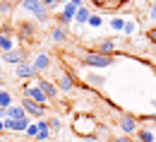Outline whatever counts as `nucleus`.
Here are the masks:
<instances>
[{"label":"nucleus","mask_w":156,"mask_h":142,"mask_svg":"<svg viewBox=\"0 0 156 142\" xmlns=\"http://www.w3.org/2000/svg\"><path fill=\"white\" fill-rule=\"evenodd\" d=\"M96 118L94 116H89V113H79L75 123H72V130L77 133V135H84V137H94V133H96Z\"/></svg>","instance_id":"1"},{"label":"nucleus","mask_w":156,"mask_h":142,"mask_svg":"<svg viewBox=\"0 0 156 142\" xmlns=\"http://www.w3.org/2000/svg\"><path fill=\"white\" fill-rule=\"evenodd\" d=\"M20 5L24 7V10H29L34 17L39 22H48L51 20V15H48V7L41 2V0H20Z\"/></svg>","instance_id":"2"},{"label":"nucleus","mask_w":156,"mask_h":142,"mask_svg":"<svg viewBox=\"0 0 156 142\" xmlns=\"http://www.w3.org/2000/svg\"><path fill=\"white\" fill-rule=\"evenodd\" d=\"M82 60H84V65H89V67H108V65H113V56H103L98 51H87L82 56Z\"/></svg>","instance_id":"3"},{"label":"nucleus","mask_w":156,"mask_h":142,"mask_svg":"<svg viewBox=\"0 0 156 142\" xmlns=\"http://www.w3.org/2000/svg\"><path fill=\"white\" fill-rule=\"evenodd\" d=\"M22 108H24V113H27V116H34V118H39V121L46 116V108H43L41 104L31 101V99H27V96L22 99Z\"/></svg>","instance_id":"4"},{"label":"nucleus","mask_w":156,"mask_h":142,"mask_svg":"<svg viewBox=\"0 0 156 142\" xmlns=\"http://www.w3.org/2000/svg\"><path fill=\"white\" fill-rule=\"evenodd\" d=\"M2 125H5L7 133H27V128H29V116H24V118H20V121L2 118Z\"/></svg>","instance_id":"5"},{"label":"nucleus","mask_w":156,"mask_h":142,"mask_svg":"<svg viewBox=\"0 0 156 142\" xmlns=\"http://www.w3.org/2000/svg\"><path fill=\"white\" fill-rule=\"evenodd\" d=\"M24 96H27V99H31V101H36V104H41V106L48 101V96L41 92L39 84H27V87H24Z\"/></svg>","instance_id":"6"},{"label":"nucleus","mask_w":156,"mask_h":142,"mask_svg":"<svg viewBox=\"0 0 156 142\" xmlns=\"http://www.w3.org/2000/svg\"><path fill=\"white\" fill-rule=\"evenodd\" d=\"M75 15H77V7L72 5V2H67L62 10H60V15H58V22H60V27H67L70 22L75 20Z\"/></svg>","instance_id":"7"},{"label":"nucleus","mask_w":156,"mask_h":142,"mask_svg":"<svg viewBox=\"0 0 156 142\" xmlns=\"http://www.w3.org/2000/svg\"><path fill=\"white\" fill-rule=\"evenodd\" d=\"M15 75L20 80H31V77H36V70L29 63H20V65H15Z\"/></svg>","instance_id":"8"},{"label":"nucleus","mask_w":156,"mask_h":142,"mask_svg":"<svg viewBox=\"0 0 156 142\" xmlns=\"http://www.w3.org/2000/svg\"><path fill=\"white\" fill-rule=\"evenodd\" d=\"M120 130H122L127 137H130L132 133H137V130H139V128H137V118L135 116H122V118H120Z\"/></svg>","instance_id":"9"},{"label":"nucleus","mask_w":156,"mask_h":142,"mask_svg":"<svg viewBox=\"0 0 156 142\" xmlns=\"http://www.w3.org/2000/svg\"><path fill=\"white\" fill-rule=\"evenodd\" d=\"M36 84L41 87V92H43L48 99H55V96H58V87H55V82H48V80H43V77H39Z\"/></svg>","instance_id":"10"},{"label":"nucleus","mask_w":156,"mask_h":142,"mask_svg":"<svg viewBox=\"0 0 156 142\" xmlns=\"http://www.w3.org/2000/svg\"><path fill=\"white\" fill-rule=\"evenodd\" d=\"M24 51H7V53H2V63H12V65H20V63H24Z\"/></svg>","instance_id":"11"},{"label":"nucleus","mask_w":156,"mask_h":142,"mask_svg":"<svg viewBox=\"0 0 156 142\" xmlns=\"http://www.w3.org/2000/svg\"><path fill=\"white\" fill-rule=\"evenodd\" d=\"M58 89H62V92H72L75 89V80H72V75L70 72H62L58 77V84H55Z\"/></svg>","instance_id":"12"},{"label":"nucleus","mask_w":156,"mask_h":142,"mask_svg":"<svg viewBox=\"0 0 156 142\" xmlns=\"http://www.w3.org/2000/svg\"><path fill=\"white\" fill-rule=\"evenodd\" d=\"M34 70L36 72H41V70H48V65H51V58L46 56V53H36V58H34Z\"/></svg>","instance_id":"13"},{"label":"nucleus","mask_w":156,"mask_h":142,"mask_svg":"<svg viewBox=\"0 0 156 142\" xmlns=\"http://www.w3.org/2000/svg\"><path fill=\"white\" fill-rule=\"evenodd\" d=\"M27 113H24V108H22V104L20 106H7L5 108V118H12V121H20V118H24Z\"/></svg>","instance_id":"14"},{"label":"nucleus","mask_w":156,"mask_h":142,"mask_svg":"<svg viewBox=\"0 0 156 142\" xmlns=\"http://www.w3.org/2000/svg\"><path fill=\"white\" fill-rule=\"evenodd\" d=\"M96 51H98V53H103V56H113V51H115V41H113V39H103L101 43H98Z\"/></svg>","instance_id":"15"},{"label":"nucleus","mask_w":156,"mask_h":142,"mask_svg":"<svg viewBox=\"0 0 156 142\" xmlns=\"http://www.w3.org/2000/svg\"><path fill=\"white\" fill-rule=\"evenodd\" d=\"M89 17H91V12L82 5V7L77 10V15H75V22H77V24H87V22H89Z\"/></svg>","instance_id":"16"},{"label":"nucleus","mask_w":156,"mask_h":142,"mask_svg":"<svg viewBox=\"0 0 156 142\" xmlns=\"http://www.w3.org/2000/svg\"><path fill=\"white\" fill-rule=\"evenodd\" d=\"M51 36H53V41H58V43H62V41L67 39V34H65V27H55V29L51 31Z\"/></svg>","instance_id":"17"},{"label":"nucleus","mask_w":156,"mask_h":142,"mask_svg":"<svg viewBox=\"0 0 156 142\" xmlns=\"http://www.w3.org/2000/svg\"><path fill=\"white\" fill-rule=\"evenodd\" d=\"M137 137L142 142H154V133L147 130V128H139V130H137Z\"/></svg>","instance_id":"18"},{"label":"nucleus","mask_w":156,"mask_h":142,"mask_svg":"<svg viewBox=\"0 0 156 142\" xmlns=\"http://www.w3.org/2000/svg\"><path fill=\"white\" fill-rule=\"evenodd\" d=\"M0 51H2V53L12 51V39H10L7 34H0Z\"/></svg>","instance_id":"19"},{"label":"nucleus","mask_w":156,"mask_h":142,"mask_svg":"<svg viewBox=\"0 0 156 142\" xmlns=\"http://www.w3.org/2000/svg\"><path fill=\"white\" fill-rule=\"evenodd\" d=\"M7 106H12V96H10V92L0 89V108H7Z\"/></svg>","instance_id":"20"},{"label":"nucleus","mask_w":156,"mask_h":142,"mask_svg":"<svg viewBox=\"0 0 156 142\" xmlns=\"http://www.w3.org/2000/svg\"><path fill=\"white\" fill-rule=\"evenodd\" d=\"M20 29L27 34V36H31V34L36 31V27H34V24H29V22H20Z\"/></svg>","instance_id":"21"},{"label":"nucleus","mask_w":156,"mask_h":142,"mask_svg":"<svg viewBox=\"0 0 156 142\" xmlns=\"http://www.w3.org/2000/svg\"><path fill=\"white\" fill-rule=\"evenodd\" d=\"M122 27H125V20H120V17H113V20H111V29H113V31H122Z\"/></svg>","instance_id":"22"},{"label":"nucleus","mask_w":156,"mask_h":142,"mask_svg":"<svg viewBox=\"0 0 156 142\" xmlns=\"http://www.w3.org/2000/svg\"><path fill=\"white\" fill-rule=\"evenodd\" d=\"M60 128H62L60 118H51V121H48V130H53V133H60Z\"/></svg>","instance_id":"23"},{"label":"nucleus","mask_w":156,"mask_h":142,"mask_svg":"<svg viewBox=\"0 0 156 142\" xmlns=\"http://www.w3.org/2000/svg\"><path fill=\"white\" fill-rule=\"evenodd\" d=\"M87 24H91V27H101V24H103V20H101V15H91V17H89V22H87Z\"/></svg>","instance_id":"24"},{"label":"nucleus","mask_w":156,"mask_h":142,"mask_svg":"<svg viewBox=\"0 0 156 142\" xmlns=\"http://www.w3.org/2000/svg\"><path fill=\"white\" fill-rule=\"evenodd\" d=\"M27 135H29V137H36V135H39V125H36V123H29V128H27Z\"/></svg>","instance_id":"25"},{"label":"nucleus","mask_w":156,"mask_h":142,"mask_svg":"<svg viewBox=\"0 0 156 142\" xmlns=\"http://www.w3.org/2000/svg\"><path fill=\"white\" fill-rule=\"evenodd\" d=\"M122 31H125V34H135V31H137V24H135V22H125Z\"/></svg>","instance_id":"26"},{"label":"nucleus","mask_w":156,"mask_h":142,"mask_svg":"<svg viewBox=\"0 0 156 142\" xmlns=\"http://www.w3.org/2000/svg\"><path fill=\"white\" fill-rule=\"evenodd\" d=\"M89 82H91V84H96V87H101V84H103V77H101V75H89Z\"/></svg>","instance_id":"27"},{"label":"nucleus","mask_w":156,"mask_h":142,"mask_svg":"<svg viewBox=\"0 0 156 142\" xmlns=\"http://www.w3.org/2000/svg\"><path fill=\"white\" fill-rule=\"evenodd\" d=\"M10 10H12V5L2 0V2H0V12H2V15H10Z\"/></svg>","instance_id":"28"},{"label":"nucleus","mask_w":156,"mask_h":142,"mask_svg":"<svg viewBox=\"0 0 156 142\" xmlns=\"http://www.w3.org/2000/svg\"><path fill=\"white\" fill-rule=\"evenodd\" d=\"M120 5H122L120 0H106V2H103V7H113V10H115V7H120Z\"/></svg>","instance_id":"29"},{"label":"nucleus","mask_w":156,"mask_h":142,"mask_svg":"<svg viewBox=\"0 0 156 142\" xmlns=\"http://www.w3.org/2000/svg\"><path fill=\"white\" fill-rule=\"evenodd\" d=\"M113 142H132V137H127V135H120V137H113Z\"/></svg>","instance_id":"30"},{"label":"nucleus","mask_w":156,"mask_h":142,"mask_svg":"<svg viewBox=\"0 0 156 142\" xmlns=\"http://www.w3.org/2000/svg\"><path fill=\"white\" fill-rule=\"evenodd\" d=\"M149 20H151V22H156V2L151 5V10H149Z\"/></svg>","instance_id":"31"},{"label":"nucleus","mask_w":156,"mask_h":142,"mask_svg":"<svg viewBox=\"0 0 156 142\" xmlns=\"http://www.w3.org/2000/svg\"><path fill=\"white\" fill-rule=\"evenodd\" d=\"M41 2H43V5H46V7H48V10H51V7H53V5H55V2H58V0H41Z\"/></svg>","instance_id":"32"},{"label":"nucleus","mask_w":156,"mask_h":142,"mask_svg":"<svg viewBox=\"0 0 156 142\" xmlns=\"http://www.w3.org/2000/svg\"><path fill=\"white\" fill-rule=\"evenodd\" d=\"M70 2H72V5L77 7V10H79V7H82V0H70Z\"/></svg>","instance_id":"33"},{"label":"nucleus","mask_w":156,"mask_h":142,"mask_svg":"<svg viewBox=\"0 0 156 142\" xmlns=\"http://www.w3.org/2000/svg\"><path fill=\"white\" fill-rule=\"evenodd\" d=\"M149 39H151V41H156V29H151V31H149Z\"/></svg>","instance_id":"34"},{"label":"nucleus","mask_w":156,"mask_h":142,"mask_svg":"<svg viewBox=\"0 0 156 142\" xmlns=\"http://www.w3.org/2000/svg\"><path fill=\"white\" fill-rule=\"evenodd\" d=\"M91 2H94V5H98V7H103V2H106V0H91Z\"/></svg>","instance_id":"35"},{"label":"nucleus","mask_w":156,"mask_h":142,"mask_svg":"<svg viewBox=\"0 0 156 142\" xmlns=\"http://www.w3.org/2000/svg\"><path fill=\"white\" fill-rule=\"evenodd\" d=\"M2 118H5V108H0V121H2Z\"/></svg>","instance_id":"36"},{"label":"nucleus","mask_w":156,"mask_h":142,"mask_svg":"<svg viewBox=\"0 0 156 142\" xmlns=\"http://www.w3.org/2000/svg\"><path fill=\"white\" fill-rule=\"evenodd\" d=\"M0 133H5V125H2V121H0Z\"/></svg>","instance_id":"37"},{"label":"nucleus","mask_w":156,"mask_h":142,"mask_svg":"<svg viewBox=\"0 0 156 142\" xmlns=\"http://www.w3.org/2000/svg\"><path fill=\"white\" fill-rule=\"evenodd\" d=\"M89 142H98V140H96V137H91V140H89Z\"/></svg>","instance_id":"38"},{"label":"nucleus","mask_w":156,"mask_h":142,"mask_svg":"<svg viewBox=\"0 0 156 142\" xmlns=\"http://www.w3.org/2000/svg\"><path fill=\"white\" fill-rule=\"evenodd\" d=\"M62 2H70V0H62Z\"/></svg>","instance_id":"39"},{"label":"nucleus","mask_w":156,"mask_h":142,"mask_svg":"<svg viewBox=\"0 0 156 142\" xmlns=\"http://www.w3.org/2000/svg\"><path fill=\"white\" fill-rule=\"evenodd\" d=\"M5 2H12V0H5Z\"/></svg>","instance_id":"40"},{"label":"nucleus","mask_w":156,"mask_h":142,"mask_svg":"<svg viewBox=\"0 0 156 142\" xmlns=\"http://www.w3.org/2000/svg\"><path fill=\"white\" fill-rule=\"evenodd\" d=\"M120 2H127V0H120Z\"/></svg>","instance_id":"41"}]
</instances>
